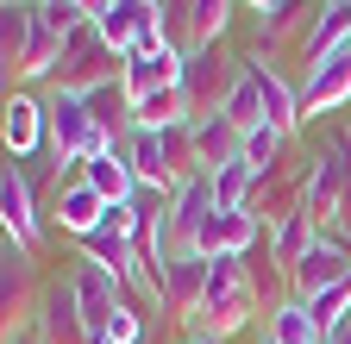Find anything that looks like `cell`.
Segmentation results:
<instances>
[{"instance_id": "cell-1", "label": "cell", "mask_w": 351, "mask_h": 344, "mask_svg": "<svg viewBox=\"0 0 351 344\" xmlns=\"http://www.w3.org/2000/svg\"><path fill=\"white\" fill-rule=\"evenodd\" d=\"M257 313H270V300L257 294L245 256H213V282H207V300H201V313H195V332H207V338L226 344V338L245 332Z\"/></svg>"}, {"instance_id": "cell-2", "label": "cell", "mask_w": 351, "mask_h": 344, "mask_svg": "<svg viewBox=\"0 0 351 344\" xmlns=\"http://www.w3.org/2000/svg\"><path fill=\"white\" fill-rule=\"evenodd\" d=\"M44 113H51V157H57L63 169H82L88 157L113 150V144L101 138V125H95V113H88L82 94H57V88H44Z\"/></svg>"}, {"instance_id": "cell-3", "label": "cell", "mask_w": 351, "mask_h": 344, "mask_svg": "<svg viewBox=\"0 0 351 344\" xmlns=\"http://www.w3.org/2000/svg\"><path fill=\"white\" fill-rule=\"evenodd\" d=\"M119 69H125V57H113L101 44V31L95 25H75L63 38V63L51 75V88L57 94H95V88H107V81H119Z\"/></svg>"}, {"instance_id": "cell-4", "label": "cell", "mask_w": 351, "mask_h": 344, "mask_svg": "<svg viewBox=\"0 0 351 344\" xmlns=\"http://www.w3.org/2000/svg\"><path fill=\"white\" fill-rule=\"evenodd\" d=\"M245 75V57H226V51H189V69H182V94H189V119H213L226 107V94L239 88Z\"/></svg>"}, {"instance_id": "cell-5", "label": "cell", "mask_w": 351, "mask_h": 344, "mask_svg": "<svg viewBox=\"0 0 351 344\" xmlns=\"http://www.w3.org/2000/svg\"><path fill=\"white\" fill-rule=\"evenodd\" d=\"M213 213H219V200H213V176H189L182 188L169 194V213H163V244H169V256L201 250Z\"/></svg>"}, {"instance_id": "cell-6", "label": "cell", "mask_w": 351, "mask_h": 344, "mask_svg": "<svg viewBox=\"0 0 351 344\" xmlns=\"http://www.w3.org/2000/svg\"><path fill=\"white\" fill-rule=\"evenodd\" d=\"M0 138H7V157L13 163H32V157L51 150V113H44V94L13 88L7 94V119H0Z\"/></svg>"}, {"instance_id": "cell-7", "label": "cell", "mask_w": 351, "mask_h": 344, "mask_svg": "<svg viewBox=\"0 0 351 344\" xmlns=\"http://www.w3.org/2000/svg\"><path fill=\"white\" fill-rule=\"evenodd\" d=\"M0 232H7L13 244H25V250H38V244H44L38 188H32V176H25L19 163H7V169H0Z\"/></svg>"}, {"instance_id": "cell-8", "label": "cell", "mask_w": 351, "mask_h": 344, "mask_svg": "<svg viewBox=\"0 0 351 344\" xmlns=\"http://www.w3.org/2000/svg\"><path fill=\"white\" fill-rule=\"evenodd\" d=\"M38 294H44V282H38V250H25V244H0V313H7V326H25L32 319V307H38Z\"/></svg>"}, {"instance_id": "cell-9", "label": "cell", "mask_w": 351, "mask_h": 344, "mask_svg": "<svg viewBox=\"0 0 351 344\" xmlns=\"http://www.w3.org/2000/svg\"><path fill=\"white\" fill-rule=\"evenodd\" d=\"M32 326L44 344H95L88 338V319H82V300H75V282H44L38 307H32Z\"/></svg>"}, {"instance_id": "cell-10", "label": "cell", "mask_w": 351, "mask_h": 344, "mask_svg": "<svg viewBox=\"0 0 351 344\" xmlns=\"http://www.w3.org/2000/svg\"><path fill=\"white\" fill-rule=\"evenodd\" d=\"M339 282H351V250H345L332 232H320L314 250L289 269V294H295V300H320V294L339 288Z\"/></svg>"}, {"instance_id": "cell-11", "label": "cell", "mask_w": 351, "mask_h": 344, "mask_svg": "<svg viewBox=\"0 0 351 344\" xmlns=\"http://www.w3.org/2000/svg\"><path fill=\"white\" fill-rule=\"evenodd\" d=\"M207 282H213V256H201V250L169 256V269H163V313L182 319V326H195L201 300H207Z\"/></svg>"}, {"instance_id": "cell-12", "label": "cell", "mask_w": 351, "mask_h": 344, "mask_svg": "<svg viewBox=\"0 0 351 344\" xmlns=\"http://www.w3.org/2000/svg\"><path fill=\"white\" fill-rule=\"evenodd\" d=\"M245 75L257 81V94H263V119H270L276 132L295 138L301 125H307V119H301V88H289V81H282V69L270 63V51H251V57H245Z\"/></svg>"}, {"instance_id": "cell-13", "label": "cell", "mask_w": 351, "mask_h": 344, "mask_svg": "<svg viewBox=\"0 0 351 344\" xmlns=\"http://www.w3.org/2000/svg\"><path fill=\"white\" fill-rule=\"evenodd\" d=\"M345 101H351V44L339 57H326L320 69H307V81H301V119H326Z\"/></svg>"}, {"instance_id": "cell-14", "label": "cell", "mask_w": 351, "mask_h": 344, "mask_svg": "<svg viewBox=\"0 0 351 344\" xmlns=\"http://www.w3.org/2000/svg\"><path fill=\"white\" fill-rule=\"evenodd\" d=\"M326 0H276V7H263L257 13V51H282L289 38H307L314 31Z\"/></svg>"}, {"instance_id": "cell-15", "label": "cell", "mask_w": 351, "mask_h": 344, "mask_svg": "<svg viewBox=\"0 0 351 344\" xmlns=\"http://www.w3.org/2000/svg\"><path fill=\"white\" fill-rule=\"evenodd\" d=\"M182 69H189V57L182 51H151V57H125V69H119V88L132 94V101H145V94H157V88H176L182 81Z\"/></svg>"}, {"instance_id": "cell-16", "label": "cell", "mask_w": 351, "mask_h": 344, "mask_svg": "<svg viewBox=\"0 0 351 344\" xmlns=\"http://www.w3.org/2000/svg\"><path fill=\"white\" fill-rule=\"evenodd\" d=\"M51 207H57V226H63V232H69L75 244H82L88 232H101V220H107V200H101L95 188H88L82 176L57 182V200H51Z\"/></svg>"}, {"instance_id": "cell-17", "label": "cell", "mask_w": 351, "mask_h": 344, "mask_svg": "<svg viewBox=\"0 0 351 344\" xmlns=\"http://www.w3.org/2000/svg\"><path fill=\"white\" fill-rule=\"evenodd\" d=\"M44 7H25V0H0V63H7V94L19 81V63L32 51V31H38Z\"/></svg>"}, {"instance_id": "cell-18", "label": "cell", "mask_w": 351, "mask_h": 344, "mask_svg": "<svg viewBox=\"0 0 351 344\" xmlns=\"http://www.w3.org/2000/svg\"><path fill=\"white\" fill-rule=\"evenodd\" d=\"M189 132H195V163H201V176H213V169H226V163H239V157H245V132H239L226 113L195 119Z\"/></svg>"}, {"instance_id": "cell-19", "label": "cell", "mask_w": 351, "mask_h": 344, "mask_svg": "<svg viewBox=\"0 0 351 344\" xmlns=\"http://www.w3.org/2000/svg\"><path fill=\"white\" fill-rule=\"evenodd\" d=\"M345 44H351V0H326L320 19H314V31L301 38V63H307V69H320V63L339 57Z\"/></svg>"}, {"instance_id": "cell-20", "label": "cell", "mask_w": 351, "mask_h": 344, "mask_svg": "<svg viewBox=\"0 0 351 344\" xmlns=\"http://www.w3.org/2000/svg\"><path fill=\"white\" fill-rule=\"evenodd\" d=\"M75 176L95 188L107 207H119V200H132V194H138V176H132V157H125V150H101V157H88Z\"/></svg>"}, {"instance_id": "cell-21", "label": "cell", "mask_w": 351, "mask_h": 344, "mask_svg": "<svg viewBox=\"0 0 351 344\" xmlns=\"http://www.w3.org/2000/svg\"><path fill=\"white\" fill-rule=\"evenodd\" d=\"M263 338H276V344H326L314 307H307V300H295V294L282 300V307H270V319H263Z\"/></svg>"}, {"instance_id": "cell-22", "label": "cell", "mask_w": 351, "mask_h": 344, "mask_svg": "<svg viewBox=\"0 0 351 344\" xmlns=\"http://www.w3.org/2000/svg\"><path fill=\"white\" fill-rule=\"evenodd\" d=\"M314 238H320V226H314V213H307V207H301V213H289L282 226H270V256H276V269L289 276L301 256L314 250Z\"/></svg>"}, {"instance_id": "cell-23", "label": "cell", "mask_w": 351, "mask_h": 344, "mask_svg": "<svg viewBox=\"0 0 351 344\" xmlns=\"http://www.w3.org/2000/svg\"><path fill=\"white\" fill-rule=\"evenodd\" d=\"M82 263H95L113 282H125V269L138 263V244H132V238H113V232H88L82 238Z\"/></svg>"}, {"instance_id": "cell-24", "label": "cell", "mask_w": 351, "mask_h": 344, "mask_svg": "<svg viewBox=\"0 0 351 344\" xmlns=\"http://www.w3.org/2000/svg\"><path fill=\"white\" fill-rule=\"evenodd\" d=\"M232 7L239 0H195L189 7V51H213L232 25Z\"/></svg>"}, {"instance_id": "cell-25", "label": "cell", "mask_w": 351, "mask_h": 344, "mask_svg": "<svg viewBox=\"0 0 351 344\" xmlns=\"http://www.w3.org/2000/svg\"><path fill=\"white\" fill-rule=\"evenodd\" d=\"M251 194H257V169H251L245 157L226 163V169H213V200H219V213H245Z\"/></svg>"}, {"instance_id": "cell-26", "label": "cell", "mask_w": 351, "mask_h": 344, "mask_svg": "<svg viewBox=\"0 0 351 344\" xmlns=\"http://www.w3.org/2000/svg\"><path fill=\"white\" fill-rule=\"evenodd\" d=\"M282 150H289V132H276V125H257V132H245V163L263 176H282Z\"/></svg>"}, {"instance_id": "cell-27", "label": "cell", "mask_w": 351, "mask_h": 344, "mask_svg": "<svg viewBox=\"0 0 351 344\" xmlns=\"http://www.w3.org/2000/svg\"><path fill=\"white\" fill-rule=\"evenodd\" d=\"M219 113H226L239 132H257V125H270V119H263V94H257V81H251V75H239V88L226 94V107H219Z\"/></svg>"}, {"instance_id": "cell-28", "label": "cell", "mask_w": 351, "mask_h": 344, "mask_svg": "<svg viewBox=\"0 0 351 344\" xmlns=\"http://www.w3.org/2000/svg\"><path fill=\"white\" fill-rule=\"evenodd\" d=\"M107 344H145V313H138V300H119V313H113V326H107Z\"/></svg>"}, {"instance_id": "cell-29", "label": "cell", "mask_w": 351, "mask_h": 344, "mask_svg": "<svg viewBox=\"0 0 351 344\" xmlns=\"http://www.w3.org/2000/svg\"><path fill=\"white\" fill-rule=\"evenodd\" d=\"M0 344H44V338H38V326L25 319V326H7V338H0Z\"/></svg>"}, {"instance_id": "cell-30", "label": "cell", "mask_w": 351, "mask_h": 344, "mask_svg": "<svg viewBox=\"0 0 351 344\" xmlns=\"http://www.w3.org/2000/svg\"><path fill=\"white\" fill-rule=\"evenodd\" d=\"M176 344H219V338H207V332H195V326H182V338Z\"/></svg>"}, {"instance_id": "cell-31", "label": "cell", "mask_w": 351, "mask_h": 344, "mask_svg": "<svg viewBox=\"0 0 351 344\" xmlns=\"http://www.w3.org/2000/svg\"><path fill=\"white\" fill-rule=\"evenodd\" d=\"M245 7H251V13H263V7H276V0H245Z\"/></svg>"}, {"instance_id": "cell-32", "label": "cell", "mask_w": 351, "mask_h": 344, "mask_svg": "<svg viewBox=\"0 0 351 344\" xmlns=\"http://www.w3.org/2000/svg\"><path fill=\"white\" fill-rule=\"evenodd\" d=\"M326 344H351V326H345V332H339V338H326Z\"/></svg>"}, {"instance_id": "cell-33", "label": "cell", "mask_w": 351, "mask_h": 344, "mask_svg": "<svg viewBox=\"0 0 351 344\" xmlns=\"http://www.w3.org/2000/svg\"><path fill=\"white\" fill-rule=\"evenodd\" d=\"M25 7H44V0H25Z\"/></svg>"}, {"instance_id": "cell-34", "label": "cell", "mask_w": 351, "mask_h": 344, "mask_svg": "<svg viewBox=\"0 0 351 344\" xmlns=\"http://www.w3.org/2000/svg\"><path fill=\"white\" fill-rule=\"evenodd\" d=\"M263 344H276V338H263Z\"/></svg>"}]
</instances>
